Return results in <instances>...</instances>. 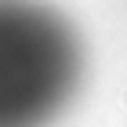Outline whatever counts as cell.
Here are the masks:
<instances>
[{
    "instance_id": "cell-1",
    "label": "cell",
    "mask_w": 127,
    "mask_h": 127,
    "mask_svg": "<svg viewBox=\"0 0 127 127\" xmlns=\"http://www.w3.org/2000/svg\"><path fill=\"white\" fill-rule=\"evenodd\" d=\"M84 51L44 0H0V127H51L76 95Z\"/></svg>"
}]
</instances>
